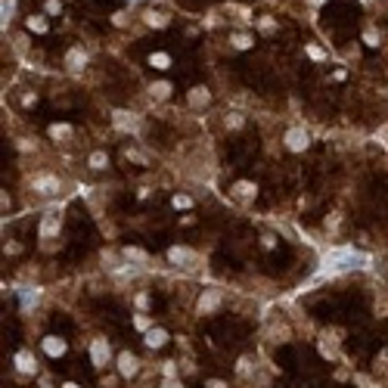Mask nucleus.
<instances>
[{
  "label": "nucleus",
  "instance_id": "obj_1",
  "mask_svg": "<svg viewBox=\"0 0 388 388\" xmlns=\"http://www.w3.org/2000/svg\"><path fill=\"white\" fill-rule=\"evenodd\" d=\"M366 261V258L354 249H332L326 255V267L329 270H351V267H360Z\"/></svg>",
  "mask_w": 388,
  "mask_h": 388
},
{
  "label": "nucleus",
  "instance_id": "obj_2",
  "mask_svg": "<svg viewBox=\"0 0 388 388\" xmlns=\"http://www.w3.org/2000/svg\"><path fill=\"white\" fill-rule=\"evenodd\" d=\"M109 357H112L109 339H94V342H90V363H94V366H106Z\"/></svg>",
  "mask_w": 388,
  "mask_h": 388
},
{
  "label": "nucleus",
  "instance_id": "obj_3",
  "mask_svg": "<svg viewBox=\"0 0 388 388\" xmlns=\"http://www.w3.org/2000/svg\"><path fill=\"white\" fill-rule=\"evenodd\" d=\"M137 369H140V360L131 354V351H124V354H118V373H121L124 379L137 376Z\"/></svg>",
  "mask_w": 388,
  "mask_h": 388
},
{
  "label": "nucleus",
  "instance_id": "obj_4",
  "mask_svg": "<svg viewBox=\"0 0 388 388\" xmlns=\"http://www.w3.org/2000/svg\"><path fill=\"white\" fill-rule=\"evenodd\" d=\"M44 239H50V236H56L59 233V211H47L44 214V220H41V230H38Z\"/></svg>",
  "mask_w": 388,
  "mask_h": 388
},
{
  "label": "nucleus",
  "instance_id": "obj_5",
  "mask_svg": "<svg viewBox=\"0 0 388 388\" xmlns=\"http://www.w3.org/2000/svg\"><path fill=\"white\" fill-rule=\"evenodd\" d=\"M286 146L292 152H301V149H307V134L301 131V127H292V131L286 134Z\"/></svg>",
  "mask_w": 388,
  "mask_h": 388
},
{
  "label": "nucleus",
  "instance_id": "obj_6",
  "mask_svg": "<svg viewBox=\"0 0 388 388\" xmlns=\"http://www.w3.org/2000/svg\"><path fill=\"white\" fill-rule=\"evenodd\" d=\"M16 369L25 376H34L38 373V363H34V357L28 354V351H16Z\"/></svg>",
  "mask_w": 388,
  "mask_h": 388
},
{
  "label": "nucleus",
  "instance_id": "obj_7",
  "mask_svg": "<svg viewBox=\"0 0 388 388\" xmlns=\"http://www.w3.org/2000/svg\"><path fill=\"white\" fill-rule=\"evenodd\" d=\"M44 351H47L50 357H62L65 354V339L62 336H47L44 339Z\"/></svg>",
  "mask_w": 388,
  "mask_h": 388
},
{
  "label": "nucleus",
  "instance_id": "obj_8",
  "mask_svg": "<svg viewBox=\"0 0 388 388\" xmlns=\"http://www.w3.org/2000/svg\"><path fill=\"white\" fill-rule=\"evenodd\" d=\"M217 307H220V292L208 289V292L199 298V311H202V314H211V311H217Z\"/></svg>",
  "mask_w": 388,
  "mask_h": 388
},
{
  "label": "nucleus",
  "instance_id": "obj_9",
  "mask_svg": "<svg viewBox=\"0 0 388 388\" xmlns=\"http://www.w3.org/2000/svg\"><path fill=\"white\" fill-rule=\"evenodd\" d=\"M146 345H149V348H165V345H168V332H165V329H149V332H146Z\"/></svg>",
  "mask_w": 388,
  "mask_h": 388
},
{
  "label": "nucleus",
  "instance_id": "obj_10",
  "mask_svg": "<svg viewBox=\"0 0 388 388\" xmlns=\"http://www.w3.org/2000/svg\"><path fill=\"white\" fill-rule=\"evenodd\" d=\"M65 62H68V68H75V71H78V68H84V62H87V53L75 47V50H68V56H65Z\"/></svg>",
  "mask_w": 388,
  "mask_h": 388
},
{
  "label": "nucleus",
  "instance_id": "obj_11",
  "mask_svg": "<svg viewBox=\"0 0 388 388\" xmlns=\"http://www.w3.org/2000/svg\"><path fill=\"white\" fill-rule=\"evenodd\" d=\"M34 190H38V193H56L59 180L56 177H38V180H34Z\"/></svg>",
  "mask_w": 388,
  "mask_h": 388
},
{
  "label": "nucleus",
  "instance_id": "obj_12",
  "mask_svg": "<svg viewBox=\"0 0 388 388\" xmlns=\"http://www.w3.org/2000/svg\"><path fill=\"white\" fill-rule=\"evenodd\" d=\"M187 100H190V106H196V109H199V106H205L211 97H208V90H205V87H193Z\"/></svg>",
  "mask_w": 388,
  "mask_h": 388
},
{
  "label": "nucleus",
  "instance_id": "obj_13",
  "mask_svg": "<svg viewBox=\"0 0 388 388\" xmlns=\"http://www.w3.org/2000/svg\"><path fill=\"white\" fill-rule=\"evenodd\" d=\"M149 65L159 68V71H165V68L171 65V56H168V53H152V56H149Z\"/></svg>",
  "mask_w": 388,
  "mask_h": 388
},
{
  "label": "nucleus",
  "instance_id": "obj_14",
  "mask_svg": "<svg viewBox=\"0 0 388 388\" xmlns=\"http://www.w3.org/2000/svg\"><path fill=\"white\" fill-rule=\"evenodd\" d=\"M115 124L121 127V131H127V127H131V131H137V118H134V115L127 118V112H115Z\"/></svg>",
  "mask_w": 388,
  "mask_h": 388
},
{
  "label": "nucleus",
  "instance_id": "obj_15",
  "mask_svg": "<svg viewBox=\"0 0 388 388\" xmlns=\"http://www.w3.org/2000/svg\"><path fill=\"white\" fill-rule=\"evenodd\" d=\"M236 193L243 196V199H252V196H258V187H255V183H249V180H239L236 183Z\"/></svg>",
  "mask_w": 388,
  "mask_h": 388
},
{
  "label": "nucleus",
  "instance_id": "obj_16",
  "mask_svg": "<svg viewBox=\"0 0 388 388\" xmlns=\"http://www.w3.org/2000/svg\"><path fill=\"white\" fill-rule=\"evenodd\" d=\"M168 258H171L174 264H183V261H190V258H193V252L190 249H168Z\"/></svg>",
  "mask_w": 388,
  "mask_h": 388
},
{
  "label": "nucleus",
  "instance_id": "obj_17",
  "mask_svg": "<svg viewBox=\"0 0 388 388\" xmlns=\"http://www.w3.org/2000/svg\"><path fill=\"white\" fill-rule=\"evenodd\" d=\"M146 22H149V25H159V28H165V25H168V16H165V13H146Z\"/></svg>",
  "mask_w": 388,
  "mask_h": 388
},
{
  "label": "nucleus",
  "instance_id": "obj_18",
  "mask_svg": "<svg viewBox=\"0 0 388 388\" xmlns=\"http://www.w3.org/2000/svg\"><path fill=\"white\" fill-rule=\"evenodd\" d=\"M106 165H109V156L106 152H94V156H90V168H106Z\"/></svg>",
  "mask_w": 388,
  "mask_h": 388
},
{
  "label": "nucleus",
  "instance_id": "obj_19",
  "mask_svg": "<svg viewBox=\"0 0 388 388\" xmlns=\"http://www.w3.org/2000/svg\"><path fill=\"white\" fill-rule=\"evenodd\" d=\"M124 258H131V261H146V252L137 249V246H127L124 249Z\"/></svg>",
  "mask_w": 388,
  "mask_h": 388
},
{
  "label": "nucleus",
  "instance_id": "obj_20",
  "mask_svg": "<svg viewBox=\"0 0 388 388\" xmlns=\"http://www.w3.org/2000/svg\"><path fill=\"white\" fill-rule=\"evenodd\" d=\"M152 97L168 100V97H171V84H165V81H162V84H156V87H152Z\"/></svg>",
  "mask_w": 388,
  "mask_h": 388
},
{
  "label": "nucleus",
  "instance_id": "obj_21",
  "mask_svg": "<svg viewBox=\"0 0 388 388\" xmlns=\"http://www.w3.org/2000/svg\"><path fill=\"white\" fill-rule=\"evenodd\" d=\"M71 124H50V137H68Z\"/></svg>",
  "mask_w": 388,
  "mask_h": 388
},
{
  "label": "nucleus",
  "instance_id": "obj_22",
  "mask_svg": "<svg viewBox=\"0 0 388 388\" xmlns=\"http://www.w3.org/2000/svg\"><path fill=\"white\" fill-rule=\"evenodd\" d=\"M233 47L236 50H249L252 47V38H249V34H233Z\"/></svg>",
  "mask_w": 388,
  "mask_h": 388
},
{
  "label": "nucleus",
  "instance_id": "obj_23",
  "mask_svg": "<svg viewBox=\"0 0 388 388\" xmlns=\"http://www.w3.org/2000/svg\"><path fill=\"white\" fill-rule=\"evenodd\" d=\"M28 28H31V31H38V34H44V31H47V22H44V19H38V16H34V19L28 16Z\"/></svg>",
  "mask_w": 388,
  "mask_h": 388
},
{
  "label": "nucleus",
  "instance_id": "obj_24",
  "mask_svg": "<svg viewBox=\"0 0 388 388\" xmlns=\"http://www.w3.org/2000/svg\"><path fill=\"white\" fill-rule=\"evenodd\" d=\"M190 205H193L190 196H174V208H190Z\"/></svg>",
  "mask_w": 388,
  "mask_h": 388
},
{
  "label": "nucleus",
  "instance_id": "obj_25",
  "mask_svg": "<svg viewBox=\"0 0 388 388\" xmlns=\"http://www.w3.org/2000/svg\"><path fill=\"white\" fill-rule=\"evenodd\" d=\"M47 13L50 16H59L62 13V4H59V0H47Z\"/></svg>",
  "mask_w": 388,
  "mask_h": 388
},
{
  "label": "nucleus",
  "instance_id": "obj_26",
  "mask_svg": "<svg viewBox=\"0 0 388 388\" xmlns=\"http://www.w3.org/2000/svg\"><path fill=\"white\" fill-rule=\"evenodd\" d=\"M227 127H243V118H239V115H230V118H227Z\"/></svg>",
  "mask_w": 388,
  "mask_h": 388
},
{
  "label": "nucleus",
  "instance_id": "obj_27",
  "mask_svg": "<svg viewBox=\"0 0 388 388\" xmlns=\"http://www.w3.org/2000/svg\"><path fill=\"white\" fill-rule=\"evenodd\" d=\"M205 388H227V382H220V379H208Z\"/></svg>",
  "mask_w": 388,
  "mask_h": 388
},
{
  "label": "nucleus",
  "instance_id": "obj_28",
  "mask_svg": "<svg viewBox=\"0 0 388 388\" xmlns=\"http://www.w3.org/2000/svg\"><path fill=\"white\" fill-rule=\"evenodd\" d=\"M65 388H81V385H75V382H65Z\"/></svg>",
  "mask_w": 388,
  "mask_h": 388
},
{
  "label": "nucleus",
  "instance_id": "obj_29",
  "mask_svg": "<svg viewBox=\"0 0 388 388\" xmlns=\"http://www.w3.org/2000/svg\"><path fill=\"white\" fill-rule=\"evenodd\" d=\"M165 388H180V385H165Z\"/></svg>",
  "mask_w": 388,
  "mask_h": 388
}]
</instances>
